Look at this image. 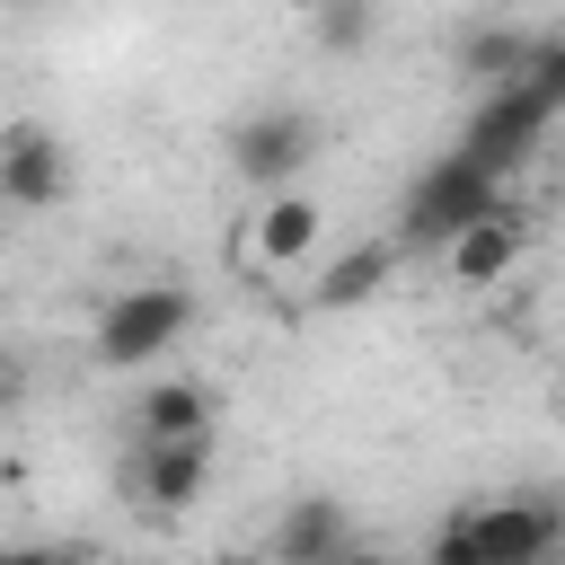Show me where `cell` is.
<instances>
[{"mask_svg": "<svg viewBox=\"0 0 565 565\" xmlns=\"http://www.w3.org/2000/svg\"><path fill=\"white\" fill-rule=\"evenodd\" d=\"M18 565H115L97 547H18Z\"/></svg>", "mask_w": 565, "mask_h": 565, "instance_id": "17", "label": "cell"}, {"mask_svg": "<svg viewBox=\"0 0 565 565\" xmlns=\"http://www.w3.org/2000/svg\"><path fill=\"white\" fill-rule=\"evenodd\" d=\"M18 397H26V362H18V353H9V344H0V415H9V406H18Z\"/></svg>", "mask_w": 565, "mask_h": 565, "instance_id": "18", "label": "cell"}, {"mask_svg": "<svg viewBox=\"0 0 565 565\" xmlns=\"http://www.w3.org/2000/svg\"><path fill=\"white\" fill-rule=\"evenodd\" d=\"M124 486H132V503H150V512H185V503L212 486V433H185V441H132Z\"/></svg>", "mask_w": 565, "mask_h": 565, "instance_id": "7", "label": "cell"}, {"mask_svg": "<svg viewBox=\"0 0 565 565\" xmlns=\"http://www.w3.org/2000/svg\"><path fill=\"white\" fill-rule=\"evenodd\" d=\"M521 238H530V230H521V212H512V203H503V212H486V221H468V230L441 247V256H450V282H459V291H494V282L521 265Z\"/></svg>", "mask_w": 565, "mask_h": 565, "instance_id": "9", "label": "cell"}, {"mask_svg": "<svg viewBox=\"0 0 565 565\" xmlns=\"http://www.w3.org/2000/svg\"><path fill=\"white\" fill-rule=\"evenodd\" d=\"M397 256H406L397 238H362V247H344V256L318 274V291H309V300H318V309H362V300H380V291H388Z\"/></svg>", "mask_w": 565, "mask_h": 565, "instance_id": "10", "label": "cell"}, {"mask_svg": "<svg viewBox=\"0 0 565 565\" xmlns=\"http://www.w3.org/2000/svg\"><path fill=\"white\" fill-rule=\"evenodd\" d=\"M547 124H556V106H547L539 88L503 79V88H486V97H477V115H468V132H459V159H477L486 177H521V168L539 159Z\"/></svg>", "mask_w": 565, "mask_h": 565, "instance_id": "3", "label": "cell"}, {"mask_svg": "<svg viewBox=\"0 0 565 565\" xmlns=\"http://www.w3.org/2000/svg\"><path fill=\"white\" fill-rule=\"evenodd\" d=\"M521 53H530V26H503V18H477V26L459 35V71H468L477 88L521 79Z\"/></svg>", "mask_w": 565, "mask_h": 565, "instance_id": "13", "label": "cell"}, {"mask_svg": "<svg viewBox=\"0 0 565 565\" xmlns=\"http://www.w3.org/2000/svg\"><path fill=\"white\" fill-rule=\"evenodd\" d=\"M185 433H212L203 380H150L132 397V441H185Z\"/></svg>", "mask_w": 565, "mask_h": 565, "instance_id": "11", "label": "cell"}, {"mask_svg": "<svg viewBox=\"0 0 565 565\" xmlns=\"http://www.w3.org/2000/svg\"><path fill=\"white\" fill-rule=\"evenodd\" d=\"M521 88H539L547 106H565V35H530V53H521Z\"/></svg>", "mask_w": 565, "mask_h": 565, "instance_id": "15", "label": "cell"}, {"mask_svg": "<svg viewBox=\"0 0 565 565\" xmlns=\"http://www.w3.org/2000/svg\"><path fill=\"white\" fill-rule=\"evenodd\" d=\"M185 327H194V291H185V282H124V291L97 309L88 353H97L106 371H141V362H159Z\"/></svg>", "mask_w": 565, "mask_h": 565, "instance_id": "2", "label": "cell"}, {"mask_svg": "<svg viewBox=\"0 0 565 565\" xmlns=\"http://www.w3.org/2000/svg\"><path fill=\"white\" fill-rule=\"evenodd\" d=\"M512 194H503V177H486L477 159H459V150H441L433 168H415V185L397 194V247H450L468 221H486V212H503Z\"/></svg>", "mask_w": 565, "mask_h": 565, "instance_id": "1", "label": "cell"}, {"mask_svg": "<svg viewBox=\"0 0 565 565\" xmlns=\"http://www.w3.org/2000/svg\"><path fill=\"white\" fill-rule=\"evenodd\" d=\"M71 194V150L53 124H9L0 132V203L9 212H53Z\"/></svg>", "mask_w": 565, "mask_h": 565, "instance_id": "6", "label": "cell"}, {"mask_svg": "<svg viewBox=\"0 0 565 565\" xmlns=\"http://www.w3.org/2000/svg\"><path fill=\"white\" fill-rule=\"evenodd\" d=\"M424 565H468V512H450V521L433 530V547H424Z\"/></svg>", "mask_w": 565, "mask_h": 565, "instance_id": "16", "label": "cell"}, {"mask_svg": "<svg viewBox=\"0 0 565 565\" xmlns=\"http://www.w3.org/2000/svg\"><path fill=\"white\" fill-rule=\"evenodd\" d=\"M300 9H309L318 53H371V35H380V0H300Z\"/></svg>", "mask_w": 565, "mask_h": 565, "instance_id": "14", "label": "cell"}, {"mask_svg": "<svg viewBox=\"0 0 565 565\" xmlns=\"http://www.w3.org/2000/svg\"><path fill=\"white\" fill-rule=\"evenodd\" d=\"M556 503L512 494V503H468V565H556Z\"/></svg>", "mask_w": 565, "mask_h": 565, "instance_id": "5", "label": "cell"}, {"mask_svg": "<svg viewBox=\"0 0 565 565\" xmlns=\"http://www.w3.org/2000/svg\"><path fill=\"white\" fill-rule=\"evenodd\" d=\"M309 247H318V203H309L300 185L265 194V212H256V256H265V265H309Z\"/></svg>", "mask_w": 565, "mask_h": 565, "instance_id": "12", "label": "cell"}, {"mask_svg": "<svg viewBox=\"0 0 565 565\" xmlns=\"http://www.w3.org/2000/svg\"><path fill=\"white\" fill-rule=\"evenodd\" d=\"M335 565H388V556H371V547H344V556H335Z\"/></svg>", "mask_w": 565, "mask_h": 565, "instance_id": "19", "label": "cell"}, {"mask_svg": "<svg viewBox=\"0 0 565 565\" xmlns=\"http://www.w3.org/2000/svg\"><path fill=\"white\" fill-rule=\"evenodd\" d=\"M309 159H318V115L309 106H256V115L230 124V168L265 194H282Z\"/></svg>", "mask_w": 565, "mask_h": 565, "instance_id": "4", "label": "cell"}, {"mask_svg": "<svg viewBox=\"0 0 565 565\" xmlns=\"http://www.w3.org/2000/svg\"><path fill=\"white\" fill-rule=\"evenodd\" d=\"M344 547H353V521H344L335 494H291L274 512V530H265V556L274 565H335Z\"/></svg>", "mask_w": 565, "mask_h": 565, "instance_id": "8", "label": "cell"}, {"mask_svg": "<svg viewBox=\"0 0 565 565\" xmlns=\"http://www.w3.org/2000/svg\"><path fill=\"white\" fill-rule=\"evenodd\" d=\"M0 565H18V547H0Z\"/></svg>", "mask_w": 565, "mask_h": 565, "instance_id": "20", "label": "cell"}]
</instances>
